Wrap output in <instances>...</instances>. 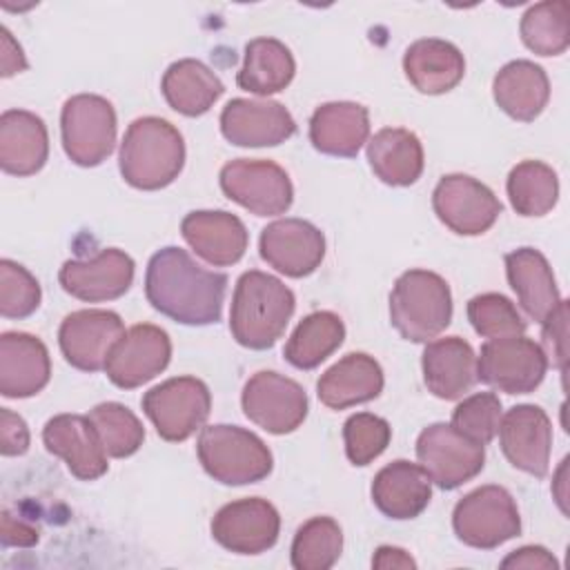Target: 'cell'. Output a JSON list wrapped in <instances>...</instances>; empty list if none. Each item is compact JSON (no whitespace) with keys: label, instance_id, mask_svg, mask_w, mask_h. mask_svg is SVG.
<instances>
[{"label":"cell","instance_id":"cell-16","mask_svg":"<svg viewBox=\"0 0 570 570\" xmlns=\"http://www.w3.org/2000/svg\"><path fill=\"white\" fill-rule=\"evenodd\" d=\"M278 532V510L261 497L225 503L212 519V537L236 554H261L269 550Z\"/></svg>","mask_w":570,"mask_h":570},{"label":"cell","instance_id":"cell-19","mask_svg":"<svg viewBox=\"0 0 570 570\" xmlns=\"http://www.w3.org/2000/svg\"><path fill=\"white\" fill-rule=\"evenodd\" d=\"M499 443L505 459L537 479L548 474L552 450V423L539 405H514L499 423Z\"/></svg>","mask_w":570,"mask_h":570},{"label":"cell","instance_id":"cell-23","mask_svg":"<svg viewBox=\"0 0 570 570\" xmlns=\"http://www.w3.org/2000/svg\"><path fill=\"white\" fill-rule=\"evenodd\" d=\"M51 379L47 345L27 332H2L0 336V394L27 399L38 394Z\"/></svg>","mask_w":570,"mask_h":570},{"label":"cell","instance_id":"cell-7","mask_svg":"<svg viewBox=\"0 0 570 570\" xmlns=\"http://www.w3.org/2000/svg\"><path fill=\"white\" fill-rule=\"evenodd\" d=\"M60 134L65 154L80 167H96L114 151L116 111L96 94L71 96L62 105Z\"/></svg>","mask_w":570,"mask_h":570},{"label":"cell","instance_id":"cell-44","mask_svg":"<svg viewBox=\"0 0 570 570\" xmlns=\"http://www.w3.org/2000/svg\"><path fill=\"white\" fill-rule=\"evenodd\" d=\"M541 338L546 356L563 372L566 370V336H568V301H561L559 307L541 323Z\"/></svg>","mask_w":570,"mask_h":570},{"label":"cell","instance_id":"cell-12","mask_svg":"<svg viewBox=\"0 0 570 570\" xmlns=\"http://www.w3.org/2000/svg\"><path fill=\"white\" fill-rule=\"evenodd\" d=\"M432 207L439 220L461 236L485 234L503 212L492 189L468 174L443 176L432 191Z\"/></svg>","mask_w":570,"mask_h":570},{"label":"cell","instance_id":"cell-5","mask_svg":"<svg viewBox=\"0 0 570 570\" xmlns=\"http://www.w3.org/2000/svg\"><path fill=\"white\" fill-rule=\"evenodd\" d=\"M196 452L203 470L225 485L263 481L274 465L265 441L238 425L216 423L203 428Z\"/></svg>","mask_w":570,"mask_h":570},{"label":"cell","instance_id":"cell-18","mask_svg":"<svg viewBox=\"0 0 570 570\" xmlns=\"http://www.w3.org/2000/svg\"><path fill=\"white\" fill-rule=\"evenodd\" d=\"M134 261L118 247H107L91 258L65 261L58 281L67 294L87 303L122 296L134 283Z\"/></svg>","mask_w":570,"mask_h":570},{"label":"cell","instance_id":"cell-35","mask_svg":"<svg viewBox=\"0 0 570 570\" xmlns=\"http://www.w3.org/2000/svg\"><path fill=\"white\" fill-rule=\"evenodd\" d=\"M345 338V325L338 314L321 309L307 314L285 343V361L298 370H314L332 356Z\"/></svg>","mask_w":570,"mask_h":570},{"label":"cell","instance_id":"cell-6","mask_svg":"<svg viewBox=\"0 0 570 570\" xmlns=\"http://www.w3.org/2000/svg\"><path fill=\"white\" fill-rule=\"evenodd\" d=\"M459 541L470 548L492 550L519 537L521 517L514 497L501 485H481L468 492L452 512Z\"/></svg>","mask_w":570,"mask_h":570},{"label":"cell","instance_id":"cell-37","mask_svg":"<svg viewBox=\"0 0 570 570\" xmlns=\"http://www.w3.org/2000/svg\"><path fill=\"white\" fill-rule=\"evenodd\" d=\"M341 550V525L332 517H312L296 530L289 557L296 570H327L338 561Z\"/></svg>","mask_w":570,"mask_h":570},{"label":"cell","instance_id":"cell-39","mask_svg":"<svg viewBox=\"0 0 570 570\" xmlns=\"http://www.w3.org/2000/svg\"><path fill=\"white\" fill-rule=\"evenodd\" d=\"M89 421L94 423L107 456H131L145 441V428L140 419L122 403L107 401L96 405L89 412Z\"/></svg>","mask_w":570,"mask_h":570},{"label":"cell","instance_id":"cell-38","mask_svg":"<svg viewBox=\"0 0 570 570\" xmlns=\"http://www.w3.org/2000/svg\"><path fill=\"white\" fill-rule=\"evenodd\" d=\"M523 45L539 56H559L570 45L568 4L563 0L537 2L523 16L519 24Z\"/></svg>","mask_w":570,"mask_h":570},{"label":"cell","instance_id":"cell-25","mask_svg":"<svg viewBox=\"0 0 570 570\" xmlns=\"http://www.w3.org/2000/svg\"><path fill=\"white\" fill-rule=\"evenodd\" d=\"M49 156L45 120L24 109H7L0 116V167L11 176H33Z\"/></svg>","mask_w":570,"mask_h":570},{"label":"cell","instance_id":"cell-1","mask_svg":"<svg viewBox=\"0 0 570 570\" xmlns=\"http://www.w3.org/2000/svg\"><path fill=\"white\" fill-rule=\"evenodd\" d=\"M227 276L200 267L185 249H158L145 272V294L156 312L183 325H209L223 314Z\"/></svg>","mask_w":570,"mask_h":570},{"label":"cell","instance_id":"cell-36","mask_svg":"<svg viewBox=\"0 0 570 570\" xmlns=\"http://www.w3.org/2000/svg\"><path fill=\"white\" fill-rule=\"evenodd\" d=\"M508 198L521 216H543L559 200L557 171L541 160H523L508 174Z\"/></svg>","mask_w":570,"mask_h":570},{"label":"cell","instance_id":"cell-17","mask_svg":"<svg viewBox=\"0 0 570 570\" xmlns=\"http://www.w3.org/2000/svg\"><path fill=\"white\" fill-rule=\"evenodd\" d=\"M261 258L289 278L316 272L325 258L323 232L303 218H278L263 227L258 238Z\"/></svg>","mask_w":570,"mask_h":570},{"label":"cell","instance_id":"cell-27","mask_svg":"<svg viewBox=\"0 0 570 570\" xmlns=\"http://www.w3.org/2000/svg\"><path fill=\"white\" fill-rule=\"evenodd\" d=\"M432 499L428 472L405 459L381 468L372 481V501L381 514L405 521L419 517Z\"/></svg>","mask_w":570,"mask_h":570},{"label":"cell","instance_id":"cell-22","mask_svg":"<svg viewBox=\"0 0 570 570\" xmlns=\"http://www.w3.org/2000/svg\"><path fill=\"white\" fill-rule=\"evenodd\" d=\"M187 245L209 265L227 267L245 256L249 234L243 220L229 212H189L180 223Z\"/></svg>","mask_w":570,"mask_h":570},{"label":"cell","instance_id":"cell-26","mask_svg":"<svg viewBox=\"0 0 570 570\" xmlns=\"http://www.w3.org/2000/svg\"><path fill=\"white\" fill-rule=\"evenodd\" d=\"M421 367L428 390L443 401L461 399L476 383V356L461 336L430 341L423 350Z\"/></svg>","mask_w":570,"mask_h":570},{"label":"cell","instance_id":"cell-29","mask_svg":"<svg viewBox=\"0 0 570 570\" xmlns=\"http://www.w3.org/2000/svg\"><path fill=\"white\" fill-rule=\"evenodd\" d=\"M383 390V370L374 356L350 352L325 370L316 383V394L323 405L345 410L376 399Z\"/></svg>","mask_w":570,"mask_h":570},{"label":"cell","instance_id":"cell-21","mask_svg":"<svg viewBox=\"0 0 570 570\" xmlns=\"http://www.w3.org/2000/svg\"><path fill=\"white\" fill-rule=\"evenodd\" d=\"M42 441L45 448L60 456L69 472L80 481H96L109 468L107 452L89 416L58 414L49 419L42 430Z\"/></svg>","mask_w":570,"mask_h":570},{"label":"cell","instance_id":"cell-10","mask_svg":"<svg viewBox=\"0 0 570 570\" xmlns=\"http://www.w3.org/2000/svg\"><path fill=\"white\" fill-rule=\"evenodd\" d=\"M223 194L256 216H278L292 207L294 187L274 160L236 158L220 169Z\"/></svg>","mask_w":570,"mask_h":570},{"label":"cell","instance_id":"cell-32","mask_svg":"<svg viewBox=\"0 0 570 570\" xmlns=\"http://www.w3.org/2000/svg\"><path fill=\"white\" fill-rule=\"evenodd\" d=\"M367 160L379 180L407 187L423 174V147L416 134L403 127H385L367 140Z\"/></svg>","mask_w":570,"mask_h":570},{"label":"cell","instance_id":"cell-3","mask_svg":"<svg viewBox=\"0 0 570 570\" xmlns=\"http://www.w3.org/2000/svg\"><path fill=\"white\" fill-rule=\"evenodd\" d=\"M185 165L180 131L165 118H136L120 142L118 167L127 185L156 191L171 185Z\"/></svg>","mask_w":570,"mask_h":570},{"label":"cell","instance_id":"cell-8","mask_svg":"<svg viewBox=\"0 0 570 570\" xmlns=\"http://www.w3.org/2000/svg\"><path fill=\"white\" fill-rule=\"evenodd\" d=\"M140 403L158 436L169 443H180L207 421L212 394L196 376H174L145 392Z\"/></svg>","mask_w":570,"mask_h":570},{"label":"cell","instance_id":"cell-28","mask_svg":"<svg viewBox=\"0 0 570 570\" xmlns=\"http://www.w3.org/2000/svg\"><path fill=\"white\" fill-rule=\"evenodd\" d=\"M505 274L521 307L537 323H543L563 301L550 263L534 247H519L508 252Z\"/></svg>","mask_w":570,"mask_h":570},{"label":"cell","instance_id":"cell-14","mask_svg":"<svg viewBox=\"0 0 570 570\" xmlns=\"http://www.w3.org/2000/svg\"><path fill=\"white\" fill-rule=\"evenodd\" d=\"M125 334L122 318L111 309H78L65 316L58 345L65 361L82 372L105 370L114 345Z\"/></svg>","mask_w":570,"mask_h":570},{"label":"cell","instance_id":"cell-11","mask_svg":"<svg viewBox=\"0 0 570 570\" xmlns=\"http://www.w3.org/2000/svg\"><path fill=\"white\" fill-rule=\"evenodd\" d=\"M419 465L441 490H454L483 470L485 445L463 436L450 423H432L416 439Z\"/></svg>","mask_w":570,"mask_h":570},{"label":"cell","instance_id":"cell-4","mask_svg":"<svg viewBox=\"0 0 570 570\" xmlns=\"http://www.w3.org/2000/svg\"><path fill=\"white\" fill-rule=\"evenodd\" d=\"M390 321L412 343H430L452 321V294L443 276L428 269L403 272L390 294Z\"/></svg>","mask_w":570,"mask_h":570},{"label":"cell","instance_id":"cell-20","mask_svg":"<svg viewBox=\"0 0 570 570\" xmlns=\"http://www.w3.org/2000/svg\"><path fill=\"white\" fill-rule=\"evenodd\" d=\"M220 131L236 147H276L296 134V122L276 100L234 98L220 111Z\"/></svg>","mask_w":570,"mask_h":570},{"label":"cell","instance_id":"cell-48","mask_svg":"<svg viewBox=\"0 0 570 570\" xmlns=\"http://www.w3.org/2000/svg\"><path fill=\"white\" fill-rule=\"evenodd\" d=\"M372 566L381 568V570H390V568H403V570H414L416 561L396 546H381L376 548L374 557H372Z\"/></svg>","mask_w":570,"mask_h":570},{"label":"cell","instance_id":"cell-13","mask_svg":"<svg viewBox=\"0 0 570 570\" xmlns=\"http://www.w3.org/2000/svg\"><path fill=\"white\" fill-rule=\"evenodd\" d=\"M245 416L269 434H289L307 416L305 390L272 370L256 372L243 387Z\"/></svg>","mask_w":570,"mask_h":570},{"label":"cell","instance_id":"cell-15","mask_svg":"<svg viewBox=\"0 0 570 570\" xmlns=\"http://www.w3.org/2000/svg\"><path fill=\"white\" fill-rule=\"evenodd\" d=\"M171 358V341L165 330L151 323L129 327L114 345L105 372L116 387L134 390L156 379Z\"/></svg>","mask_w":570,"mask_h":570},{"label":"cell","instance_id":"cell-34","mask_svg":"<svg viewBox=\"0 0 570 570\" xmlns=\"http://www.w3.org/2000/svg\"><path fill=\"white\" fill-rule=\"evenodd\" d=\"M296 71L292 51L276 38H254L245 45V60L236 76L240 89L269 96L283 91Z\"/></svg>","mask_w":570,"mask_h":570},{"label":"cell","instance_id":"cell-43","mask_svg":"<svg viewBox=\"0 0 570 570\" xmlns=\"http://www.w3.org/2000/svg\"><path fill=\"white\" fill-rule=\"evenodd\" d=\"M501 416L499 396L494 392H476L454 407L450 425L463 436L488 445L499 432Z\"/></svg>","mask_w":570,"mask_h":570},{"label":"cell","instance_id":"cell-40","mask_svg":"<svg viewBox=\"0 0 570 570\" xmlns=\"http://www.w3.org/2000/svg\"><path fill=\"white\" fill-rule=\"evenodd\" d=\"M468 321L483 338H505L525 332V321L514 303L497 292L479 294L468 303Z\"/></svg>","mask_w":570,"mask_h":570},{"label":"cell","instance_id":"cell-2","mask_svg":"<svg viewBox=\"0 0 570 570\" xmlns=\"http://www.w3.org/2000/svg\"><path fill=\"white\" fill-rule=\"evenodd\" d=\"M294 307V292L281 278L261 269L243 272L232 296L229 332L247 350H267L283 336Z\"/></svg>","mask_w":570,"mask_h":570},{"label":"cell","instance_id":"cell-45","mask_svg":"<svg viewBox=\"0 0 570 570\" xmlns=\"http://www.w3.org/2000/svg\"><path fill=\"white\" fill-rule=\"evenodd\" d=\"M29 428L22 416L11 410H0V452L4 456H20L29 450Z\"/></svg>","mask_w":570,"mask_h":570},{"label":"cell","instance_id":"cell-9","mask_svg":"<svg viewBox=\"0 0 570 570\" xmlns=\"http://www.w3.org/2000/svg\"><path fill=\"white\" fill-rule=\"evenodd\" d=\"M548 372V356L532 338H490L476 356V381L505 394H528L537 390Z\"/></svg>","mask_w":570,"mask_h":570},{"label":"cell","instance_id":"cell-49","mask_svg":"<svg viewBox=\"0 0 570 570\" xmlns=\"http://www.w3.org/2000/svg\"><path fill=\"white\" fill-rule=\"evenodd\" d=\"M566 468H568V459L561 461V465L557 470V476L552 481V492H554V499H557L563 514H568V508H566V499H568V494H566Z\"/></svg>","mask_w":570,"mask_h":570},{"label":"cell","instance_id":"cell-30","mask_svg":"<svg viewBox=\"0 0 570 570\" xmlns=\"http://www.w3.org/2000/svg\"><path fill=\"white\" fill-rule=\"evenodd\" d=\"M403 71L416 91L439 96L463 80L465 58L459 47L448 40L421 38L405 49Z\"/></svg>","mask_w":570,"mask_h":570},{"label":"cell","instance_id":"cell-47","mask_svg":"<svg viewBox=\"0 0 570 570\" xmlns=\"http://www.w3.org/2000/svg\"><path fill=\"white\" fill-rule=\"evenodd\" d=\"M0 69H2L0 71L2 78H9L27 69V58L22 53V47L13 40L7 27L0 29Z\"/></svg>","mask_w":570,"mask_h":570},{"label":"cell","instance_id":"cell-24","mask_svg":"<svg viewBox=\"0 0 570 570\" xmlns=\"http://www.w3.org/2000/svg\"><path fill=\"white\" fill-rule=\"evenodd\" d=\"M367 107L352 100L325 102L309 118V142L325 156L352 158L367 142Z\"/></svg>","mask_w":570,"mask_h":570},{"label":"cell","instance_id":"cell-41","mask_svg":"<svg viewBox=\"0 0 570 570\" xmlns=\"http://www.w3.org/2000/svg\"><path fill=\"white\" fill-rule=\"evenodd\" d=\"M392 439V428L385 419L372 412H356L343 423L345 454L352 465H367L385 452Z\"/></svg>","mask_w":570,"mask_h":570},{"label":"cell","instance_id":"cell-31","mask_svg":"<svg viewBox=\"0 0 570 570\" xmlns=\"http://www.w3.org/2000/svg\"><path fill=\"white\" fill-rule=\"evenodd\" d=\"M492 96L510 118L532 122L550 100V80L532 60H512L497 71Z\"/></svg>","mask_w":570,"mask_h":570},{"label":"cell","instance_id":"cell-33","mask_svg":"<svg viewBox=\"0 0 570 570\" xmlns=\"http://www.w3.org/2000/svg\"><path fill=\"white\" fill-rule=\"evenodd\" d=\"M167 105L183 116H203L223 96L225 85L200 60L183 58L167 67L160 82Z\"/></svg>","mask_w":570,"mask_h":570},{"label":"cell","instance_id":"cell-46","mask_svg":"<svg viewBox=\"0 0 570 570\" xmlns=\"http://www.w3.org/2000/svg\"><path fill=\"white\" fill-rule=\"evenodd\" d=\"M501 568H525V570H557V559L541 546H523L514 552H510Z\"/></svg>","mask_w":570,"mask_h":570},{"label":"cell","instance_id":"cell-42","mask_svg":"<svg viewBox=\"0 0 570 570\" xmlns=\"http://www.w3.org/2000/svg\"><path fill=\"white\" fill-rule=\"evenodd\" d=\"M42 292L36 276L16 261H0V314L4 318H27L40 305Z\"/></svg>","mask_w":570,"mask_h":570}]
</instances>
